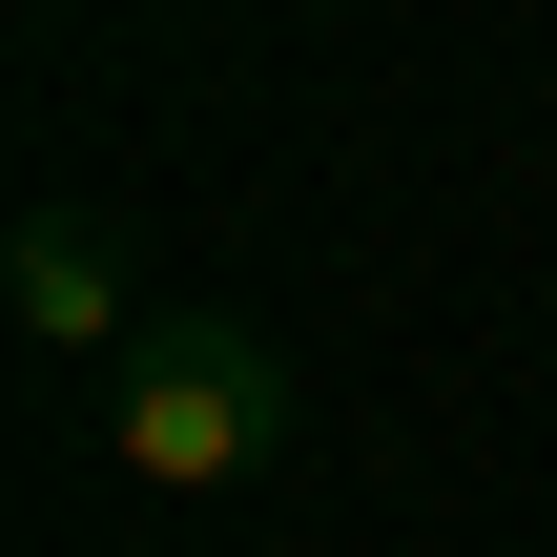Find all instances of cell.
Instances as JSON below:
<instances>
[{
	"label": "cell",
	"mask_w": 557,
	"mask_h": 557,
	"mask_svg": "<svg viewBox=\"0 0 557 557\" xmlns=\"http://www.w3.org/2000/svg\"><path fill=\"white\" fill-rule=\"evenodd\" d=\"M0 310H21L41 351H124V269H103V227H83V207H21V227H0Z\"/></svg>",
	"instance_id": "cell-2"
},
{
	"label": "cell",
	"mask_w": 557,
	"mask_h": 557,
	"mask_svg": "<svg viewBox=\"0 0 557 557\" xmlns=\"http://www.w3.org/2000/svg\"><path fill=\"white\" fill-rule=\"evenodd\" d=\"M103 455H124V496H248L289 455V351L248 310H145L103 351Z\"/></svg>",
	"instance_id": "cell-1"
}]
</instances>
